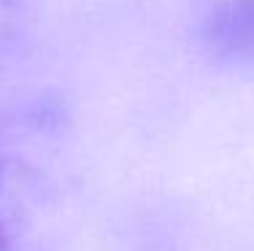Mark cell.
<instances>
[{"instance_id":"6da1fadb","label":"cell","mask_w":254,"mask_h":251,"mask_svg":"<svg viewBox=\"0 0 254 251\" xmlns=\"http://www.w3.org/2000/svg\"><path fill=\"white\" fill-rule=\"evenodd\" d=\"M208 51L216 59H254V0H225L208 16L203 30Z\"/></svg>"},{"instance_id":"7a4b0ae2","label":"cell","mask_w":254,"mask_h":251,"mask_svg":"<svg viewBox=\"0 0 254 251\" xmlns=\"http://www.w3.org/2000/svg\"><path fill=\"white\" fill-rule=\"evenodd\" d=\"M0 251H5V238H3V232H0Z\"/></svg>"}]
</instances>
